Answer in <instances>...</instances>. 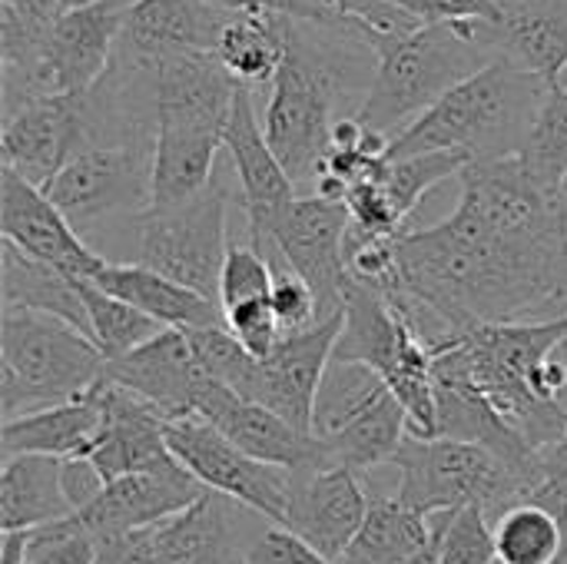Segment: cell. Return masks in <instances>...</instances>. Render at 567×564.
Segmentation results:
<instances>
[{
    "label": "cell",
    "mask_w": 567,
    "mask_h": 564,
    "mask_svg": "<svg viewBox=\"0 0 567 564\" xmlns=\"http://www.w3.org/2000/svg\"><path fill=\"white\" fill-rule=\"evenodd\" d=\"M395 249L402 286L452 339L482 322L567 312V209L518 156L468 163L455 213L402 233Z\"/></svg>",
    "instance_id": "1"
},
{
    "label": "cell",
    "mask_w": 567,
    "mask_h": 564,
    "mask_svg": "<svg viewBox=\"0 0 567 564\" xmlns=\"http://www.w3.org/2000/svg\"><path fill=\"white\" fill-rule=\"evenodd\" d=\"M375 50L355 30L289 17L286 53L269 83L262 130L299 189L316 186L332 126L359 113L375 76Z\"/></svg>",
    "instance_id": "2"
},
{
    "label": "cell",
    "mask_w": 567,
    "mask_h": 564,
    "mask_svg": "<svg viewBox=\"0 0 567 564\" xmlns=\"http://www.w3.org/2000/svg\"><path fill=\"white\" fill-rule=\"evenodd\" d=\"M548 86L551 83L508 60H492L392 136L385 156L429 150H462L472 163L518 156Z\"/></svg>",
    "instance_id": "3"
},
{
    "label": "cell",
    "mask_w": 567,
    "mask_h": 564,
    "mask_svg": "<svg viewBox=\"0 0 567 564\" xmlns=\"http://www.w3.org/2000/svg\"><path fill=\"white\" fill-rule=\"evenodd\" d=\"M372 50L379 63L359 116L385 136H399L455 83L498 60L482 20L422 23L409 33L375 37Z\"/></svg>",
    "instance_id": "4"
},
{
    "label": "cell",
    "mask_w": 567,
    "mask_h": 564,
    "mask_svg": "<svg viewBox=\"0 0 567 564\" xmlns=\"http://www.w3.org/2000/svg\"><path fill=\"white\" fill-rule=\"evenodd\" d=\"M106 376L103 349L76 326L20 306L0 312L3 422L86 396Z\"/></svg>",
    "instance_id": "5"
},
{
    "label": "cell",
    "mask_w": 567,
    "mask_h": 564,
    "mask_svg": "<svg viewBox=\"0 0 567 564\" xmlns=\"http://www.w3.org/2000/svg\"><path fill=\"white\" fill-rule=\"evenodd\" d=\"M567 339V312L542 322H482L462 336L472 372L492 406L525 435L538 452L555 445L567 429V402H548L535 392L532 379Z\"/></svg>",
    "instance_id": "6"
},
{
    "label": "cell",
    "mask_w": 567,
    "mask_h": 564,
    "mask_svg": "<svg viewBox=\"0 0 567 564\" xmlns=\"http://www.w3.org/2000/svg\"><path fill=\"white\" fill-rule=\"evenodd\" d=\"M389 469L395 472V495L422 515L482 505L495 522L512 505L528 502L525 475L478 442L409 432Z\"/></svg>",
    "instance_id": "7"
},
{
    "label": "cell",
    "mask_w": 567,
    "mask_h": 564,
    "mask_svg": "<svg viewBox=\"0 0 567 564\" xmlns=\"http://www.w3.org/2000/svg\"><path fill=\"white\" fill-rule=\"evenodd\" d=\"M336 359L372 366L409 416L412 435H439V406L432 379V349L419 339L409 319L375 289L349 283L342 302V332Z\"/></svg>",
    "instance_id": "8"
},
{
    "label": "cell",
    "mask_w": 567,
    "mask_h": 564,
    "mask_svg": "<svg viewBox=\"0 0 567 564\" xmlns=\"http://www.w3.org/2000/svg\"><path fill=\"white\" fill-rule=\"evenodd\" d=\"M123 13L126 7L120 0L60 10L37 60L27 70H3V116L40 96L90 93L113 63Z\"/></svg>",
    "instance_id": "9"
},
{
    "label": "cell",
    "mask_w": 567,
    "mask_h": 564,
    "mask_svg": "<svg viewBox=\"0 0 567 564\" xmlns=\"http://www.w3.org/2000/svg\"><path fill=\"white\" fill-rule=\"evenodd\" d=\"M233 186L216 170V180L193 199L166 209H143L133 216L136 263L209 296L219 302V276L229 253L226 213Z\"/></svg>",
    "instance_id": "10"
},
{
    "label": "cell",
    "mask_w": 567,
    "mask_h": 564,
    "mask_svg": "<svg viewBox=\"0 0 567 564\" xmlns=\"http://www.w3.org/2000/svg\"><path fill=\"white\" fill-rule=\"evenodd\" d=\"M153 146L156 143H90L73 153L43 189L86 239L110 219H133L150 209Z\"/></svg>",
    "instance_id": "11"
},
{
    "label": "cell",
    "mask_w": 567,
    "mask_h": 564,
    "mask_svg": "<svg viewBox=\"0 0 567 564\" xmlns=\"http://www.w3.org/2000/svg\"><path fill=\"white\" fill-rule=\"evenodd\" d=\"M349 223L352 216L342 199H326L319 193L296 196L259 246L269 259H282L312 286L322 319L342 312L346 289L352 283L346 266Z\"/></svg>",
    "instance_id": "12"
},
{
    "label": "cell",
    "mask_w": 567,
    "mask_h": 564,
    "mask_svg": "<svg viewBox=\"0 0 567 564\" xmlns=\"http://www.w3.org/2000/svg\"><path fill=\"white\" fill-rule=\"evenodd\" d=\"M169 452L213 492H223L272 522H286L292 495V469L252 459L236 442H229L203 416H179L166 422Z\"/></svg>",
    "instance_id": "13"
},
{
    "label": "cell",
    "mask_w": 567,
    "mask_h": 564,
    "mask_svg": "<svg viewBox=\"0 0 567 564\" xmlns=\"http://www.w3.org/2000/svg\"><path fill=\"white\" fill-rule=\"evenodd\" d=\"M223 150L229 153L233 180L243 199V216L249 226V243L262 246L272 223L289 209V203L299 196V186L272 153L262 116L256 110V90L243 86L236 90L229 120L223 126Z\"/></svg>",
    "instance_id": "14"
},
{
    "label": "cell",
    "mask_w": 567,
    "mask_h": 564,
    "mask_svg": "<svg viewBox=\"0 0 567 564\" xmlns=\"http://www.w3.org/2000/svg\"><path fill=\"white\" fill-rule=\"evenodd\" d=\"M206 492L209 489L176 455H169L150 469L106 482V489L86 509L73 512V522L103 542L113 535L153 529L199 502Z\"/></svg>",
    "instance_id": "15"
},
{
    "label": "cell",
    "mask_w": 567,
    "mask_h": 564,
    "mask_svg": "<svg viewBox=\"0 0 567 564\" xmlns=\"http://www.w3.org/2000/svg\"><path fill=\"white\" fill-rule=\"evenodd\" d=\"M269 522L262 512L209 489L179 515L153 525V562L249 564L252 542Z\"/></svg>",
    "instance_id": "16"
},
{
    "label": "cell",
    "mask_w": 567,
    "mask_h": 564,
    "mask_svg": "<svg viewBox=\"0 0 567 564\" xmlns=\"http://www.w3.org/2000/svg\"><path fill=\"white\" fill-rule=\"evenodd\" d=\"M369 512V479L346 465L309 462L292 469V495L286 529L306 539L316 552L339 562L352 545Z\"/></svg>",
    "instance_id": "17"
},
{
    "label": "cell",
    "mask_w": 567,
    "mask_h": 564,
    "mask_svg": "<svg viewBox=\"0 0 567 564\" xmlns=\"http://www.w3.org/2000/svg\"><path fill=\"white\" fill-rule=\"evenodd\" d=\"M339 332H342V312L319 319L302 332L282 336L279 346L256 362L246 399L269 406L296 429L312 435V409H316L319 382L332 362Z\"/></svg>",
    "instance_id": "18"
},
{
    "label": "cell",
    "mask_w": 567,
    "mask_h": 564,
    "mask_svg": "<svg viewBox=\"0 0 567 564\" xmlns=\"http://www.w3.org/2000/svg\"><path fill=\"white\" fill-rule=\"evenodd\" d=\"M0 229L7 243L70 276L90 279L106 263V256L96 253L60 213L47 189L10 166L0 170Z\"/></svg>",
    "instance_id": "19"
},
{
    "label": "cell",
    "mask_w": 567,
    "mask_h": 564,
    "mask_svg": "<svg viewBox=\"0 0 567 564\" xmlns=\"http://www.w3.org/2000/svg\"><path fill=\"white\" fill-rule=\"evenodd\" d=\"M86 146L83 93H56L23 103L3 116V166L37 186H47L63 163Z\"/></svg>",
    "instance_id": "20"
},
{
    "label": "cell",
    "mask_w": 567,
    "mask_h": 564,
    "mask_svg": "<svg viewBox=\"0 0 567 564\" xmlns=\"http://www.w3.org/2000/svg\"><path fill=\"white\" fill-rule=\"evenodd\" d=\"M103 379L143 396L166 419H179V416L196 412L199 392L206 389V382L213 376L203 369V362L189 342V332L166 326L153 339L136 346L133 352L110 359Z\"/></svg>",
    "instance_id": "21"
},
{
    "label": "cell",
    "mask_w": 567,
    "mask_h": 564,
    "mask_svg": "<svg viewBox=\"0 0 567 564\" xmlns=\"http://www.w3.org/2000/svg\"><path fill=\"white\" fill-rule=\"evenodd\" d=\"M233 13L209 0H133L123 13L113 60L156 63L176 53H213Z\"/></svg>",
    "instance_id": "22"
},
{
    "label": "cell",
    "mask_w": 567,
    "mask_h": 564,
    "mask_svg": "<svg viewBox=\"0 0 567 564\" xmlns=\"http://www.w3.org/2000/svg\"><path fill=\"white\" fill-rule=\"evenodd\" d=\"M196 416L213 422L229 442H236L252 459H262L269 465L299 469L319 459V445L309 432L296 429L289 419L272 412L269 406L239 396L219 379H209L199 392Z\"/></svg>",
    "instance_id": "23"
},
{
    "label": "cell",
    "mask_w": 567,
    "mask_h": 564,
    "mask_svg": "<svg viewBox=\"0 0 567 564\" xmlns=\"http://www.w3.org/2000/svg\"><path fill=\"white\" fill-rule=\"evenodd\" d=\"M100 402H103V425L86 459L103 472L106 482L150 469L173 455L166 442L169 419L153 402L110 379L100 382Z\"/></svg>",
    "instance_id": "24"
},
{
    "label": "cell",
    "mask_w": 567,
    "mask_h": 564,
    "mask_svg": "<svg viewBox=\"0 0 567 564\" xmlns=\"http://www.w3.org/2000/svg\"><path fill=\"white\" fill-rule=\"evenodd\" d=\"M498 60H508L545 83L567 73V0H498L492 20H482Z\"/></svg>",
    "instance_id": "25"
},
{
    "label": "cell",
    "mask_w": 567,
    "mask_h": 564,
    "mask_svg": "<svg viewBox=\"0 0 567 564\" xmlns=\"http://www.w3.org/2000/svg\"><path fill=\"white\" fill-rule=\"evenodd\" d=\"M223 130L189 120H159L153 146V196L150 209L179 206L199 196L219 170Z\"/></svg>",
    "instance_id": "26"
},
{
    "label": "cell",
    "mask_w": 567,
    "mask_h": 564,
    "mask_svg": "<svg viewBox=\"0 0 567 564\" xmlns=\"http://www.w3.org/2000/svg\"><path fill=\"white\" fill-rule=\"evenodd\" d=\"M90 283L106 289L110 296L126 299L130 306L143 309L163 326L173 329H203V326H223L226 312L216 299L156 273L146 263H113L106 259Z\"/></svg>",
    "instance_id": "27"
},
{
    "label": "cell",
    "mask_w": 567,
    "mask_h": 564,
    "mask_svg": "<svg viewBox=\"0 0 567 564\" xmlns=\"http://www.w3.org/2000/svg\"><path fill=\"white\" fill-rule=\"evenodd\" d=\"M103 425V402L100 386L86 396L56 402L17 419H7L0 429V455H56L73 459L86 455Z\"/></svg>",
    "instance_id": "28"
},
{
    "label": "cell",
    "mask_w": 567,
    "mask_h": 564,
    "mask_svg": "<svg viewBox=\"0 0 567 564\" xmlns=\"http://www.w3.org/2000/svg\"><path fill=\"white\" fill-rule=\"evenodd\" d=\"M73 505L63 492V459L7 455L0 472V529L30 532L70 519Z\"/></svg>",
    "instance_id": "29"
},
{
    "label": "cell",
    "mask_w": 567,
    "mask_h": 564,
    "mask_svg": "<svg viewBox=\"0 0 567 564\" xmlns=\"http://www.w3.org/2000/svg\"><path fill=\"white\" fill-rule=\"evenodd\" d=\"M432 535V515H422L405 505L395 489H382L369 479V512L339 564H399L429 545Z\"/></svg>",
    "instance_id": "30"
},
{
    "label": "cell",
    "mask_w": 567,
    "mask_h": 564,
    "mask_svg": "<svg viewBox=\"0 0 567 564\" xmlns=\"http://www.w3.org/2000/svg\"><path fill=\"white\" fill-rule=\"evenodd\" d=\"M0 296L3 306L50 312L90 336V316L80 293V276H70L43 259H33L7 239L0 246Z\"/></svg>",
    "instance_id": "31"
},
{
    "label": "cell",
    "mask_w": 567,
    "mask_h": 564,
    "mask_svg": "<svg viewBox=\"0 0 567 564\" xmlns=\"http://www.w3.org/2000/svg\"><path fill=\"white\" fill-rule=\"evenodd\" d=\"M289 13L276 10H236L219 33L216 57L243 86H269L286 53Z\"/></svg>",
    "instance_id": "32"
},
{
    "label": "cell",
    "mask_w": 567,
    "mask_h": 564,
    "mask_svg": "<svg viewBox=\"0 0 567 564\" xmlns=\"http://www.w3.org/2000/svg\"><path fill=\"white\" fill-rule=\"evenodd\" d=\"M495 558L502 564H561L567 535L555 512L538 502H522L495 522Z\"/></svg>",
    "instance_id": "33"
},
{
    "label": "cell",
    "mask_w": 567,
    "mask_h": 564,
    "mask_svg": "<svg viewBox=\"0 0 567 564\" xmlns=\"http://www.w3.org/2000/svg\"><path fill=\"white\" fill-rule=\"evenodd\" d=\"M468 163L472 156L462 150H429V153H412V156H385L372 176L385 189L395 213L409 219V213L422 203L429 189H435L449 176H462Z\"/></svg>",
    "instance_id": "34"
},
{
    "label": "cell",
    "mask_w": 567,
    "mask_h": 564,
    "mask_svg": "<svg viewBox=\"0 0 567 564\" xmlns=\"http://www.w3.org/2000/svg\"><path fill=\"white\" fill-rule=\"evenodd\" d=\"M80 293H83V302H86V316H90V336L103 349L106 362L133 352L136 346L153 339L159 329H166L163 322H156L143 309L130 306L126 299L110 296L106 289H100L86 276H80Z\"/></svg>",
    "instance_id": "35"
},
{
    "label": "cell",
    "mask_w": 567,
    "mask_h": 564,
    "mask_svg": "<svg viewBox=\"0 0 567 564\" xmlns=\"http://www.w3.org/2000/svg\"><path fill=\"white\" fill-rule=\"evenodd\" d=\"M518 160L538 183L561 186L567 176V83L548 86Z\"/></svg>",
    "instance_id": "36"
},
{
    "label": "cell",
    "mask_w": 567,
    "mask_h": 564,
    "mask_svg": "<svg viewBox=\"0 0 567 564\" xmlns=\"http://www.w3.org/2000/svg\"><path fill=\"white\" fill-rule=\"evenodd\" d=\"M56 13L60 0H0V63L30 66Z\"/></svg>",
    "instance_id": "37"
},
{
    "label": "cell",
    "mask_w": 567,
    "mask_h": 564,
    "mask_svg": "<svg viewBox=\"0 0 567 564\" xmlns=\"http://www.w3.org/2000/svg\"><path fill=\"white\" fill-rule=\"evenodd\" d=\"M495 525L482 505H465L442 515L439 564H495Z\"/></svg>",
    "instance_id": "38"
},
{
    "label": "cell",
    "mask_w": 567,
    "mask_h": 564,
    "mask_svg": "<svg viewBox=\"0 0 567 564\" xmlns=\"http://www.w3.org/2000/svg\"><path fill=\"white\" fill-rule=\"evenodd\" d=\"M272 283H276L272 259L259 246H252V243L229 246L226 263H223V276H219V306H223V312L239 306V302L272 296Z\"/></svg>",
    "instance_id": "39"
},
{
    "label": "cell",
    "mask_w": 567,
    "mask_h": 564,
    "mask_svg": "<svg viewBox=\"0 0 567 564\" xmlns=\"http://www.w3.org/2000/svg\"><path fill=\"white\" fill-rule=\"evenodd\" d=\"M96 539L83 532L73 515L27 532V564H93Z\"/></svg>",
    "instance_id": "40"
},
{
    "label": "cell",
    "mask_w": 567,
    "mask_h": 564,
    "mask_svg": "<svg viewBox=\"0 0 567 564\" xmlns=\"http://www.w3.org/2000/svg\"><path fill=\"white\" fill-rule=\"evenodd\" d=\"M272 269H276V283H272L269 299H272L282 332L289 336V332H302V329L316 326L322 319V309H319L312 286L296 269H289L282 259H272Z\"/></svg>",
    "instance_id": "41"
},
{
    "label": "cell",
    "mask_w": 567,
    "mask_h": 564,
    "mask_svg": "<svg viewBox=\"0 0 567 564\" xmlns=\"http://www.w3.org/2000/svg\"><path fill=\"white\" fill-rule=\"evenodd\" d=\"M226 329L256 359H266L279 346V339L286 336L279 319H276V309H272L269 296L266 299H249V302H239V306L226 309Z\"/></svg>",
    "instance_id": "42"
},
{
    "label": "cell",
    "mask_w": 567,
    "mask_h": 564,
    "mask_svg": "<svg viewBox=\"0 0 567 564\" xmlns=\"http://www.w3.org/2000/svg\"><path fill=\"white\" fill-rule=\"evenodd\" d=\"M103 489H106V479L86 455L63 459V492H66V502L73 505V512L86 509Z\"/></svg>",
    "instance_id": "43"
},
{
    "label": "cell",
    "mask_w": 567,
    "mask_h": 564,
    "mask_svg": "<svg viewBox=\"0 0 567 564\" xmlns=\"http://www.w3.org/2000/svg\"><path fill=\"white\" fill-rule=\"evenodd\" d=\"M93 564H156L153 562V529L126 532L96 542V562Z\"/></svg>",
    "instance_id": "44"
},
{
    "label": "cell",
    "mask_w": 567,
    "mask_h": 564,
    "mask_svg": "<svg viewBox=\"0 0 567 564\" xmlns=\"http://www.w3.org/2000/svg\"><path fill=\"white\" fill-rule=\"evenodd\" d=\"M209 3L226 7V10H276V13L312 20V7L306 0H209Z\"/></svg>",
    "instance_id": "45"
},
{
    "label": "cell",
    "mask_w": 567,
    "mask_h": 564,
    "mask_svg": "<svg viewBox=\"0 0 567 564\" xmlns=\"http://www.w3.org/2000/svg\"><path fill=\"white\" fill-rule=\"evenodd\" d=\"M0 564H27V532H3Z\"/></svg>",
    "instance_id": "46"
},
{
    "label": "cell",
    "mask_w": 567,
    "mask_h": 564,
    "mask_svg": "<svg viewBox=\"0 0 567 564\" xmlns=\"http://www.w3.org/2000/svg\"><path fill=\"white\" fill-rule=\"evenodd\" d=\"M90 3H100V0H60V10H76V7H90Z\"/></svg>",
    "instance_id": "47"
},
{
    "label": "cell",
    "mask_w": 567,
    "mask_h": 564,
    "mask_svg": "<svg viewBox=\"0 0 567 564\" xmlns=\"http://www.w3.org/2000/svg\"><path fill=\"white\" fill-rule=\"evenodd\" d=\"M558 193H561V203H565V209H567V176L561 180V186H558Z\"/></svg>",
    "instance_id": "48"
},
{
    "label": "cell",
    "mask_w": 567,
    "mask_h": 564,
    "mask_svg": "<svg viewBox=\"0 0 567 564\" xmlns=\"http://www.w3.org/2000/svg\"><path fill=\"white\" fill-rule=\"evenodd\" d=\"M561 83H567V73H565V80H561Z\"/></svg>",
    "instance_id": "49"
},
{
    "label": "cell",
    "mask_w": 567,
    "mask_h": 564,
    "mask_svg": "<svg viewBox=\"0 0 567 564\" xmlns=\"http://www.w3.org/2000/svg\"><path fill=\"white\" fill-rule=\"evenodd\" d=\"M495 564H502V562H495Z\"/></svg>",
    "instance_id": "50"
}]
</instances>
